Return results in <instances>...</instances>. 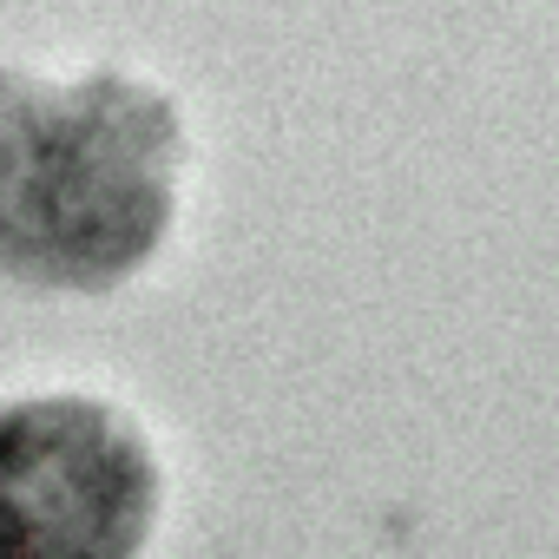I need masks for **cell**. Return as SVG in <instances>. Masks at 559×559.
<instances>
[{
  "mask_svg": "<svg viewBox=\"0 0 559 559\" xmlns=\"http://www.w3.org/2000/svg\"><path fill=\"white\" fill-rule=\"evenodd\" d=\"M178 112L93 73L47 86L0 73V270L27 290H112L171 230Z\"/></svg>",
  "mask_w": 559,
  "mask_h": 559,
  "instance_id": "cell-1",
  "label": "cell"
},
{
  "mask_svg": "<svg viewBox=\"0 0 559 559\" xmlns=\"http://www.w3.org/2000/svg\"><path fill=\"white\" fill-rule=\"evenodd\" d=\"M145 435L93 395L0 408V559H139L158 520Z\"/></svg>",
  "mask_w": 559,
  "mask_h": 559,
  "instance_id": "cell-2",
  "label": "cell"
}]
</instances>
